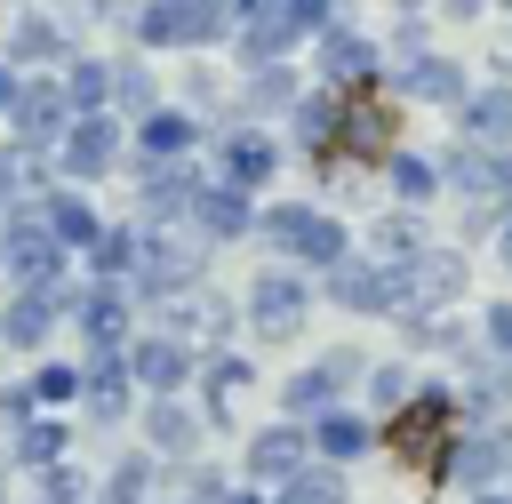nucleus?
<instances>
[{
    "label": "nucleus",
    "instance_id": "obj_7",
    "mask_svg": "<svg viewBox=\"0 0 512 504\" xmlns=\"http://www.w3.org/2000/svg\"><path fill=\"white\" fill-rule=\"evenodd\" d=\"M120 368H128L136 392H184L192 368H200V352H192L184 336H128V344H120Z\"/></svg>",
    "mask_w": 512,
    "mask_h": 504
},
{
    "label": "nucleus",
    "instance_id": "obj_34",
    "mask_svg": "<svg viewBox=\"0 0 512 504\" xmlns=\"http://www.w3.org/2000/svg\"><path fill=\"white\" fill-rule=\"evenodd\" d=\"M336 112H344L336 96H296V136H304L320 160H328V144H336Z\"/></svg>",
    "mask_w": 512,
    "mask_h": 504
},
{
    "label": "nucleus",
    "instance_id": "obj_22",
    "mask_svg": "<svg viewBox=\"0 0 512 504\" xmlns=\"http://www.w3.org/2000/svg\"><path fill=\"white\" fill-rule=\"evenodd\" d=\"M328 296L344 304V312H384V264L368 256V264H328Z\"/></svg>",
    "mask_w": 512,
    "mask_h": 504
},
{
    "label": "nucleus",
    "instance_id": "obj_41",
    "mask_svg": "<svg viewBox=\"0 0 512 504\" xmlns=\"http://www.w3.org/2000/svg\"><path fill=\"white\" fill-rule=\"evenodd\" d=\"M192 184H200V176H152V184H144V216H152V224H168V216H184V200H192Z\"/></svg>",
    "mask_w": 512,
    "mask_h": 504
},
{
    "label": "nucleus",
    "instance_id": "obj_58",
    "mask_svg": "<svg viewBox=\"0 0 512 504\" xmlns=\"http://www.w3.org/2000/svg\"><path fill=\"white\" fill-rule=\"evenodd\" d=\"M504 8H512V0H504Z\"/></svg>",
    "mask_w": 512,
    "mask_h": 504
},
{
    "label": "nucleus",
    "instance_id": "obj_5",
    "mask_svg": "<svg viewBox=\"0 0 512 504\" xmlns=\"http://www.w3.org/2000/svg\"><path fill=\"white\" fill-rule=\"evenodd\" d=\"M304 320H312V288H304L296 272H256V280H248V328H256L264 344H288Z\"/></svg>",
    "mask_w": 512,
    "mask_h": 504
},
{
    "label": "nucleus",
    "instance_id": "obj_1",
    "mask_svg": "<svg viewBox=\"0 0 512 504\" xmlns=\"http://www.w3.org/2000/svg\"><path fill=\"white\" fill-rule=\"evenodd\" d=\"M464 296V256L456 248H416V256H392L384 264V312L392 320H440L448 304Z\"/></svg>",
    "mask_w": 512,
    "mask_h": 504
},
{
    "label": "nucleus",
    "instance_id": "obj_37",
    "mask_svg": "<svg viewBox=\"0 0 512 504\" xmlns=\"http://www.w3.org/2000/svg\"><path fill=\"white\" fill-rule=\"evenodd\" d=\"M56 88H64V104H72V112H96V104L112 96V72H104V64H72Z\"/></svg>",
    "mask_w": 512,
    "mask_h": 504
},
{
    "label": "nucleus",
    "instance_id": "obj_29",
    "mask_svg": "<svg viewBox=\"0 0 512 504\" xmlns=\"http://www.w3.org/2000/svg\"><path fill=\"white\" fill-rule=\"evenodd\" d=\"M192 376H200V392H208V408H216V416H224V408L256 384V368H248L240 352H216V360H208V368H192Z\"/></svg>",
    "mask_w": 512,
    "mask_h": 504
},
{
    "label": "nucleus",
    "instance_id": "obj_16",
    "mask_svg": "<svg viewBox=\"0 0 512 504\" xmlns=\"http://www.w3.org/2000/svg\"><path fill=\"white\" fill-rule=\"evenodd\" d=\"M168 336H184V344H192V336H200V344H224V336H232V304L192 280V288L168 296Z\"/></svg>",
    "mask_w": 512,
    "mask_h": 504
},
{
    "label": "nucleus",
    "instance_id": "obj_49",
    "mask_svg": "<svg viewBox=\"0 0 512 504\" xmlns=\"http://www.w3.org/2000/svg\"><path fill=\"white\" fill-rule=\"evenodd\" d=\"M488 344L512 352V304H488Z\"/></svg>",
    "mask_w": 512,
    "mask_h": 504
},
{
    "label": "nucleus",
    "instance_id": "obj_17",
    "mask_svg": "<svg viewBox=\"0 0 512 504\" xmlns=\"http://www.w3.org/2000/svg\"><path fill=\"white\" fill-rule=\"evenodd\" d=\"M304 440H312V456H320V464H352V456H368L376 424H368V416H352V408L336 400V408H320V416H312V432H304Z\"/></svg>",
    "mask_w": 512,
    "mask_h": 504
},
{
    "label": "nucleus",
    "instance_id": "obj_51",
    "mask_svg": "<svg viewBox=\"0 0 512 504\" xmlns=\"http://www.w3.org/2000/svg\"><path fill=\"white\" fill-rule=\"evenodd\" d=\"M16 88H24V80H16L8 64H0V120H8V104H16Z\"/></svg>",
    "mask_w": 512,
    "mask_h": 504
},
{
    "label": "nucleus",
    "instance_id": "obj_15",
    "mask_svg": "<svg viewBox=\"0 0 512 504\" xmlns=\"http://www.w3.org/2000/svg\"><path fill=\"white\" fill-rule=\"evenodd\" d=\"M8 120H16V144L48 152V144L64 136V120H72V104H64V88H56V80H32V88H16Z\"/></svg>",
    "mask_w": 512,
    "mask_h": 504
},
{
    "label": "nucleus",
    "instance_id": "obj_46",
    "mask_svg": "<svg viewBox=\"0 0 512 504\" xmlns=\"http://www.w3.org/2000/svg\"><path fill=\"white\" fill-rule=\"evenodd\" d=\"M48 48H56V32H48L40 16H24V24H16V56H48Z\"/></svg>",
    "mask_w": 512,
    "mask_h": 504
},
{
    "label": "nucleus",
    "instance_id": "obj_9",
    "mask_svg": "<svg viewBox=\"0 0 512 504\" xmlns=\"http://www.w3.org/2000/svg\"><path fill=\"white\" fill-rule=\"evenodd\" d=\"M72 328L88 336V352H120L128 328H136V304H128V280H96L72 296Z\"/></svg>",
    "mask_w": 512,
    "mask_h": 504
},
{
    "label": "nucleus",
    "instance_id": "obj_28",
    "mask_svg": "<svg viewBox=\"0 0 512 504\" xmlns=\"http://www.w3.org/2000/svg\"><path fill=\"white\" fill-rule=\"evenodd\" d=\"M272 168H280V152H272L264 136H232V144H224V184L248 192V184H272Z\"/></svg>",
    "mask_w": 512,
    "mask_h": 504
},
{
    "label": "nucleus",
    "instance_id": "obj_18",
    "mask_svg": "<svg viewBox=\"0 0 512 504\" xmlns=\"http://www.w3.org/2000/svg\"><path fill=\"white\" fill-rule=\"evenodd\" d=\"M144 440H152L160 456H184V448H200V416L184 408V392H152V400H144Z\"/></svg>",
    "mask_w": 512,
    "mask_h": 504
},
{
    "label": "nucleus",
    "instance_id": "obj_26",
    "mask_svg": "<svg viewBox=\"0 0 512 504\" xmlns=\"http://www.w3.org/2000/svg\"><path fill=\"white\" fill-rule=\"evenodd\" d=\"M40 224L56 232V248H64V256H80V248L104 232V224H96V208H88L80 192H48V216H40Z\"/></svg>",
    "mask_w": 512,
    "mask_h": 504
},
{
    "label": "nucleus",
    "instance_id": "obj_32",
    "mask_svg": "<svg viewBox=\"0 0 512 504\" xmlns=\"http://www.w3.org/2000/svg\"><path fill=\"white\" fill-rule=\"evenodd\" d=\"M448 176H456V192H512V168H504L496 152H480V144H472V152H456V160H448Z\"/></svg>",
    "mask_w": 512,
    "mask_h": 504
},
{
    "label": "nucleus",
    "instance_id": "obj_53",
    "mask_svg": "<svg viewBox=\"0 0 512 504\" xmlns=\"http://www.w3.org/2000/svg\"><path fill=\"white\" fill-rule=\"evenodd\" d=\"M496 256H504V272H512V216L496 224Z\"/></svg>",
    "mask_w": 512,
    "mask_h": 504
},
{
    "label": "nucleus",
    "instance_id": "obj_20",
    "mask_svg": "<svg viewBox=\"0 0 512 504\" xmlns=\"http://www.w3.org/2000/svg\"><path fill=\"white\" fill-rule=\"evenodd\" d=\"M336 144H344V152H368V160H384V152H392V112H384L376 96L344 104V112H336Z\"/></svg>",
    "mask_w": 512,
    "mask_h": 504
},
{
    "label": "nucleus",
    "instance_id": "obj_33",
    "mask_svg": "<svg viewBox=\"0 0 512 504\" xmlns=\"http://www.w3.org/2000/svg\"><path fill=\"white\" fill-rule=\"evenodd\" d=\"M152 480H160V464H152V456H120V464H112V480L96 488V504H144V496H152Z\"/></svg>",
    "mask_w": 512,
    "mask_h": 504
},
{
    "label": "nucleus",
    "instance_id": "obj_44",
    "mask_svg": "<svg viewBox=\"0 0 512 504\" xmlns=\"http://www.w3.org/2000/svg\"><path fill=\"white\" fill-rule=\"evenodd\" d=\"M40 504H88V480L56 456V464H40Z\"/></svg>",
    "mask_w": 512,
    "mask_h": 504
},
{
    "label": "nucleus",
    "instance_id": "obj_11",
    "mask_svg": "<svg viewBox=\"0 0 512 504\" xmlns=\"http://www.w3.org/2000/svg\"><path fill=\"white\" fill-rule=\"evenodd\" d=\"M56 152H64V176H104L112 160H120V128L104 120V112H72L64 120V136H56Z\"/></svg>",
    "mask_w": 512,
    "mask_h": 504
},
{
    "label": "nucleus",
    "instance_id": "obj_13",
    "mask_svg": "<svg viewBox=\"0 0 512 504\" xmlns=\"http://www.w3.org/2000/svg\"><path fill=\"white\" fill-rule=\"evenodd\" d=\"M352 376H360V360H352V352H328V360H312V368H296V376L280 384V408H288V416H320V408L344 400Z\"/></svg>",
    "mask_w": 512,
    "mask_h": 504
},
{
    "label": "nucleus",
    "instance_id": "obj_12",
    "mask_svg": "<svg viewBox=\"0 0 512 504\" xmlns=\"http://www.w3.org/2000/svg\"><path fill=\"white\" fill-rule=\"evenodd\" d=\"M184 224H192L200 240H240V232H256V208H248L240 184H192Z\"/></svg>",
    "mask_w": 512,
    "mask_h": 504
},
{
    "label": "nucleus",
    "instance_id": "obj_35",
    "mask_svg": "<svg viewBox=\"0 0 512 504\" xmlns=\"http://www.w3.org/2000/svg\"><path fill=\"white\" fill-rule=\"evenodd\" d=\"M296 40V24H288V8H264V16H248V64H272L280 48Z\"/></svg>",
    "mask_w": 512,
    "mask_h": 504
},
{
    "label": "nucleus",
    "instance_id": "obj_52",
    "mask_svg": "<svg viewBox=\"0 0 512 504\" xmlns=\"http://www.w3.org/2000/svg\"><path fill=\"white\" fill-rule=\"evenodd\" d=\"M216 8H240V16H264V8H280V0H216Z\"/></svg>",
    "mask_w": 512,
    "mask_h": 504
},
{
    "label": "nucleus",
    "instance_id": "obj_48",
    "mask_svg": "<svg viewBox=\"0 0 512 504\" xmlns=\"http://www.w3.org/2000/svg\"><path fill=\"white\" fill-rule=\"evenodd\" d=\"M0 416H8V424H24V416H40V400H32V384H8V392H0Z\"/></svg>",
    "mask_w": 512,
    "mask_h": 504
},
{
    "label": "nucleus",
    "instance_id": "obj_14",
    "mask_svg": "<svg viewBox=\"0 0 512 504\" xmlns=\"http://www.w3.org/2000/svg\"><path fill=\"white\" fill-rule=\"evenodd\" d=\"M312 464V440H304V424L288 416V424H264L256 440H248V488H280L288 472H304Z\"/></svg>",
    "mask_w": 512,
    "mask_h": 504
},
{
    "label": "nucleus",
    "instance_id": "obj_2",
    "mask_svg": "<svg viewBox=\"0 0 512 504\" xmlns=\"http://www.w3.org/2000/svg\"><path fill=\"white\" fill-rule=\"evenodd\" d=\"M384 440L408 464H440L456 440V384H408V400L384 408Z\"/></svg>",
    "mask_w": 512,
    "mask_h": 504
},
{
    "label": "nucleus",
    "instance_id": "obj_55",
    "mask_svg": "<svg viewBox=\"0 0 512 504\" xmlns=\"http://www.w3.org/2000/svg\"><path fill=\"white\" fill-rule=\"evenodd\" d=\"M144 504H184V496H144Z\"/></svg>",
    "mask_w": 512,
    "mask_h": 504
},
{
    "label": "nucleus",
    "instance_id": "obj_6",
    "mask_svg": "<svg viewBox=\"0 0 512 504\" xmlns=\"http://www.w3.org/2000/svg\"><path fill=\"white\" fill-rule=\"evenodd\" d=\"M0 272H8L16 288H48V280H64V248H56V232L32 224V216H8V224H0Z\"/></svg>",
    "mask_w": 512,
    "mask_h": 504
},
{
    "label": "nucleus",
    "instance_id": "obj_54",
    "mask_svg": "<svg viewBox=\"0 0 512 504\" xmlns=\"http://www.w3.org/2000/svg\"><path fill=\"white\" fill-rule=\"evenodd\" d=\"M472 504H512V488H472Z\"/></svg>",
    "mask_w": 512,
    "mask_h": 504
},
{
    "label": "nucleus",
    "instance_id": "obj_56",
    "mask_svg": "<svg viewBox=\"0 0 512 504\" xmlns=\"http://www.w3.org/2000/svg\"><path fill=\"white\" fill-rule=\"evenodd\" d=\"M496 488H512V464H504V480H496Z\"/></svg>",
    "mask_w": 512,
    "mask_h": 504
},
{
    "label": "nucleus",
    "instance_id": "obj_21",
    "mask_svg": "<svg viewBox=\"0 0 512 504\" xmlns=\"http://www.w3.org/2000/svg\"><path fill=\"white\" fill-rule=\"evenodd\" d=\"M56 320H64V312H56V304H48L40 288H16V296H8V312H0V336H8L16 352H40Z\"/></svg>",
    "mask_w": 512,
    "mask_h": 504
},
{
    "label": "nucleus",
    "instance_id": "obj_42",
    "mask_svg": "<svg viewBox=\"0 0 512 504\" xmlns=\"http://www.w3.org/2000/svg\"><path fill=\"white\" fill-rule=\"evenodd\" d=\"M32 400H40V408H72V400H80V368H72V360H48V368L32 376Z\"/></svg>",
    "mask_w": 512,
    "mask_h": 504
},
{
    "label": "nucleus",
    "instance_id": "obj_43",
    "mask_svg": "<svg viewBox=\"0 0 512 504\" xmlns=\"http://www.w3.org/2000/svg\"><path fill=\"white\" fill-rule=\"evenodd\" d=\"M248 104H256V112H280V104H296V80H288L280 64H256V80H248Z\"/></svg>",
    "mask_w": 512,
    "mask_h": 504
},
{
    "label": "nucleus",
    "instance_id": "obj_23",
    "mask_svg": "<svg viewBox=\"0 0 512 504\" xmlns=\"http://www.w3.org/2000/svg\"><path fill=\"white\" fill-rule=\"evenodd\" d=\"M464 136H472L480 152H504V144H512V88H480V96L464 104Z\"/></svg>",
    "mask_w": 512,
    "mask_h": 504
},
{
    "label": "nucleus",
    "instance_id": "obj_39",
    "mask_svg": "<svg viewBox=\"0 0 512 504\" xmlns=\"http://www.w3.org/2000/svg\"><path fill=\"white\" fill-rule=\"evenodd\" d=\"M384 168H392V192L400 200H432V184H440V168L416 160V152H384Z\"/></svg>",
    "mask_w": 512,
    "mask_h": 504
},
{
    "label": "nucleus",
    "instance_id": "obj_47",
    "mask_svg": "<svg viewBox=\"0 0 512 504\" xmlns=\"http://www.w3.org/2000/svg\"><path fill=\"white\" fill-rule=\"evenodd\" d=\"M328 8H336V0H288V24H296V32H328Z\"/></svg>",
    "mask_w": 512,
    "mask_h": 504
},
{
    "label": "nucleus",
    "instance_id": "obj_19",
    "mask_svg": "<svg viewBox=\"0 0 512 504\" xmlns=\"http://www.w3.org/2000/svg\"><path fill=\"white\" fill-rule=\"evenodd\" d=\"M128 368H120V352H96V368H80V400H88V416L96 424H120L128 416Z\"/></svg>",
    "mask_w": 512,
    "mask_h": 504
},
{
    "label": "nucleus",
    "instance_id": "obj_38",
    "mask_svg": "<svg viewBox=\"0 0 512 504\" xmlns=\"http://www.w3.org/2000/svg\"><path fill=\"white\" fill-rule=\"evenodd\" d=\"M400 80H408L416 96H432V104H456V96H464V80H456V64H440V56H424V64H408Z\"/></svg>",
    "mask_w": 512,
    "mask_h": 504
},
{
    "label": "nucleus",
    "instance_id": "obj_10",
    "mask_svg": "<svg viewBox=\"0 0 512 504\" xmlns=\"http://www.w3.org/2000/svg\"><path fill=\"white\" fill-rule=\"evenodd\" d=\"M504 464H512V424L456 432V440H448V456H440V472H448L456 488H496V480H504Z\"/></svg>",
    "mask_w": 512,
    "mask_h": 504
},
{
    "label": "nucleus",
    "instance_id": "obj_30",
    "mask_svg": "<svg viewBox=\"0 0 512 504\" xmlns=\"http://www.w3.org/2000/svg\"><path fill=\"white\" fill-rule=\"evenodd\" d=\"M80 256H88V272H96V280H128V264H136V224H112V232H96Z\"/></svg>",
    "mask_w": 512,
    "mask_h": 504
},
{
    "label": "nucleus",
    "instance_id": "obj_36",
    "mask_svg": "<svg viewBox=\"0 0 512 504\" xmlns=\"http://www.w3.org/2000/svg\"><path fill=\"white\" fill-rule=\"evenodd\" d=\"M40 192V152L32 144H8L0 152V200H32Z\"/></svg>",
    "mask_w": 512,
    "mask_h": 504
},
{
    "label": "nucleus",
    "instance_id": "obj_27",
    "mask_svg": "<svg viewBox=\"0 0 512 504\" xmlns=\"http://www.w3.org/2000/svg\"><path fill=\"white\" fill-rule=\"evenodd\" d=\"M64 440H72V432H64L56 416H24V424H16V440H8V464L40 472V464H56V456H64Z\"/></svg>",
    "mask_w": 512,
    "mask_h": 504
},
{
    "label": "nucleus",
    "instance_id": "obj_3",
    "mask_svg": "<svg viewBox=\"0 0 512 504\" xmlns=\"http://www.w3.org/2000/svg\"><path fill=\"white\" fill-rule=\"evenodd\" d=\"M200 256H208V240L184 224H144L136 232V264H128V280H136V296H176V288H192L200 280Z\"/></svg>",
    "mask_w": 512,
    "mask_h": 504
},
{
    "label": "nucleus",
    "instance_id": "obj_31",
    "mask_svg": "<svg viewBox=\"0 0 512 504\" xmlns=\"http://www.w3.org/2000/svg\"><path fill=\"white\" fill-rule=\"evenodd\" d=\"M192 136H200V128H192L184 112H144V128H136V144H144L152 160H176V152H192Z\"/></svg>",
    "mask_w": 512,
    "mask_h": 504
},
{
    "label": "nucleus",
    "instance_id": "obj_8",
    "mask_svg": "<svg viewBox=\"0 0 512 504\" xmlns=\"http://www.w3.org/2000/svg\"><path fill=\"white\" fill-rule=\"evenodd\" d=\"M216 32H224L216 0H152V8H136V40H152V48H200Z\"/></svg>",
    "mask_w": 512,
    "mask_h": 504
},
{
    "label": "nucleus",
    "instance_id": "obj_4",
    "mask_svg": "<svg viewBox=\"0 0 512 504\" xmlns=\"http://www.w3.org/2000/svg\"><path fill=\"white\" fill-rule=\"evenodd\" d=\"M264 240H272L280 256H296V264H320V272L352 256L344 224H336V216H320V208H296V200H288V208H264Z\"/></svg>",
    "mask_w": 512,
    "mask_h": 504
},
{
    "label": "nucleus",
    "instance_id": "obj_24",
    "mask_svg": "<svg viewBox=\"0 0 512 504\" xmlns=\"http://www.w3.org/2000/svg\"><path fill=\"white\" fill-rule=\"evenodd\" d=\"M272 504H352V488H344V464H304V472H288L280 488H272Z\"/></svg>",
    "mask_w": 512,
    "mask_h": 504
},
{
    "label": "nucleus",
    "instance_id": "obj_40",
    "mask_svg": "<svg viewBox=\"0 0 512 504\" xmlns=\"http://www.w3.org/2000/svg\"><path fill=\"white\" fill-rule=\"evenodd\" d=\"M368 248H376V264H392V256H416L424 232H416L408 216H376V224H368Z\"/></svg>",
    "mask_w": 512,
    "mask_h": 504
},
{
    "label": "nucleus",
    "instance_id": "obj_57",
    "mask_svg": "<svg viewBox=\"0 0 512 504\" xmlns=\"http://www.w3.org/2000/svg\"><path fill=\"white\" fill-rule=\"evenodd\" d=\"M392 8H416V0H392Z\"/></svg>",
    "mask_w": 512,
    "mask_h": 504
},
{
    "label": "nucleus",
    "instance_id": "obj_25",
    "mask_svg": "<svg viewBox=\"0 0 512 504\" xmlns=\"http://www.w3.org/2000/svg\"><path fill=\"white\" fill-rule=\"evenodd\" d=\"M320 72L344 80V88H360V80H376V48L360 32H320Z\"/></svg>",
    "mask_w": 512,
    "mask_h": 504
},
{
    "label": "nucleus",
    "instance_id": "obj_59",
    "mask_svg": "<svg viewBox=\"0 0 512 504\" xmlns=\"http://www.w3.org/2000/svg\"><path fill=\"white\" fill-rule=\"evenodd\" d=\"M0 488H8V480H0Z\"/></svg>",
    "mask_w": 512,
    "mask_h": 504
},
{
    "label": "nucleus",
    "instance_id": "obj_50",
    "mask_svg": "<svg viewBox=\"0 0 512 504\" xmlns=\"http://www.w3.org/2000/svg\"><path fill=\"white\" fill-rule=\"evenodd\" d=\"M216 504H272V496H264V488H224Z\"/></svg>",
    "mask_w": 512,
    "mask_h": 504
},
{
    "label": "nucleus",
    "instance_id": "obj_45",
    "mask_svg": "<svg viewBox=\"0 0 512 504\" xmlns=\"http://www.w3.org/2000/svg\"><path fill=\"white\" fill-rule=\"evenodd\" d=\"M408 384H416V376H408L400 360H376V368H368V400H376V408H400Z\"/></svg>",
    "mask_w": 512,
    "mask_h": 504
}]
</instances>
